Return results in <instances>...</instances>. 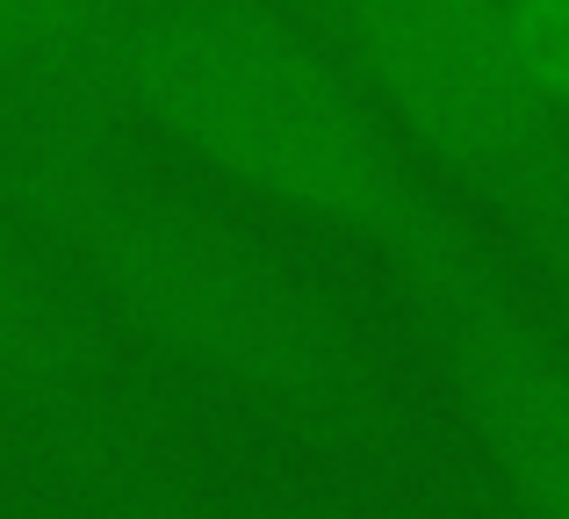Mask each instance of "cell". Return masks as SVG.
Segmentation results:
<instances>
[{
	"instance_id": "cell-3",
	"label": "cell",
	"mask_w": 569,
	"mask_h": 519,
	"mask_svg": "<svg viewBox=\"0 0 569 519\" xmlns=\"http://www.w3.org/2000/svg\"><path fill=\"white\" fill-rule=\"evenodd\" d=\"M403 152L490 210L569 303V116L505 0H310Z\"/></svg>"
},
{
	"instance_id": "cell-8",
	"label": "cell",
	"mask_w": 569,
	"mask_h": 519,
	"mask_svg": "<svg viewBox=\"0 0 569 519\" xmlns=\"http://www.w3.org/2000/svg\"><path fill=\"white\" fill-rule=\"evenodd\" d=\"M289 8H310V0H289Z\"/></svg>"
},
{
	"instance_id": "cell-5",
	"label": "cell",
	"mask_w": 569,
	"mask_h": 519,
	"mask_svg": "<svg viewBox=\"0 0 569 519\" xmlns=\"http://www.w3.org/2000/svg\"><path fill=\"white\" fill-rule=\"evenodd\" d=\"M109 332L0 210V411H80L101 390Z\"/></svg>"
},
{
	"instance_id": "cell-2",
	"label": "cell",
	"mask_w": 569,
	"mask_h": 519,
	"mask_svg": "<svg viewBox=\"0 0 569 519\" xmlns=\"http://www.w3.org/2000/svg\"><path fill=\"white\" fill-rule=\"evenodd\" d=\"M72 87L238 210L382 267L461 217L339 43L289 0H138Z\"/></svg>"
},
{
	"instance_id": "cell-6",
	"label": "cell",
	"mask_w": 569,
	"mask_h": 519,
	"mask_svg": "<svg viewBox=\"0 0 569 519\" xmlns=\"http://www.w3.org/2000/svg\"><path fill=\"white\" fill-rule=\"evenodd\" d=\"M138 0H0V94L72 87Z\"/></svg>"
},
{
	"instance_id": "cell-1",
	"label": "cell",
	"mask_w": 569,
	"mask_h": 519,
	"mask_svg": "<svg viewBox=\"0 0 569 519\" xmlns=\"http://www.w3.org/2000/svg\"><path fill=\"white\" fill-rule=\"evenodd\" d=\"M0 210L109 339L318 440H376L382 368L231 196L144 152L80 87L0 94Z\"/></svg>"
},
{
	"instance_id": "cell-4",
	"label": "cell",
	"mask_w": 569,
	"mask_h": 519,
	"mask_svg": "<svg viewBox=\"0 0 569 519\" xmlns=\"http://www.w3.org/2000/svg\"><path fill=\"white\" fill-rule=\"evenodd\" d=\"M490 483L519 519H569V339L498 275L469 217L389 260Z\"/></svg>"
},
{
	"instance_id": "cell-7",
	"label": "cell",
	"mask_w": 569,
	"mask_h": 519,
	"mask_svg": "<svg viewBox=\"0 0 569 519\" xmlns=\"http://www.w3.org/2000/svg\"><path fill=\"white\" fill-rule=\"evenodd\" d=\"M505 14H512L533 72H541V87L569 116V0H505Z\"/></svg>"
}]
</instances>
